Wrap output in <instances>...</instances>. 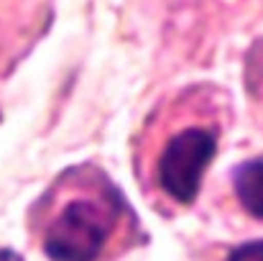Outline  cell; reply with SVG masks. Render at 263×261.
Here are the masks:
<instances>
[{
    "label": "cell",
    "instance_id": "6da1fadb",
    "mask_svg": "<svg viewBox=\"0 0 263 261\" xmlns=\"http://www.w3.org/2000/svg\"><path fill=\"white\" fill-rule=\"evenodd\" d=\"M118 228L120 210L110 192H77L49 218L41 246L51 261H100Z\"/></svg>",
    "mask_w": 263,
    "mask_h": 261
},
{
    "label": "cell",
    "instance_id": "7a4b0ae2",
    "mask_svg": "<svg viewBox=\"0 0 263 261\" xmlns=\"http://www.w3.org/2000/svg\"><path fill=\"white\" fill-rule=\"evenodd\" d=\"M217 151V131L186 126L169 136L156 162L159 189L176 205H192L202 189V179Z\"/></svg>",
    "mask_w": 263,
    "mask_h": 261
},
{
    "label": "cell",
    "instance_id": "3957f363",
    "mask_svg": "<svg viewBox=\"0 0 263 261\" xmlns=\"http://www.w3.org/2000/svg\"><path fill=\"white\" fill-rule=\"evenodd\" d=\"M233 189L240 207L263 220V159H248L233 172Z\"/></svg>",
    "mask_w": 263,
    "mask_h": 261
},
{
    "label": "cell",
    "instance_id": "277c9868",
    "mask_svg": "<svg viewBox=\"0 0 263 261\" xmlns=\"http://www.w3.org/2000/svg\"><path fill=\"white\" fill-rule=\"evenodd\" d=\"M228 261H263V241H248L243 246H238Z\"/></svg>",
    "mask_w": 263,
    "mask_h": 261
},
{
    "label": "cell",
    "instance_id": "5b68a950",
    "mask_svg": "<svg viewBox=\"0 0 263 261\" xmlns=\"http://www.w3.org/2000/svg\"><path fill=\"white\" fill-rule=\"evenodd\" d=\"M0 261H21L15 254H10V251H0Z\"/></svg>",
    "mask_w": 263,
    "mask_h": 261
}]
</instances>
